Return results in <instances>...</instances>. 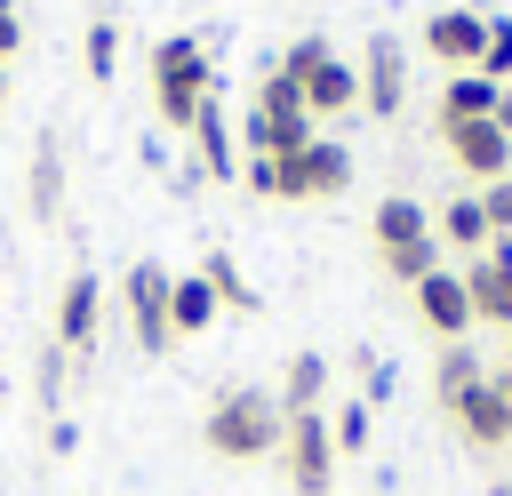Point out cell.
I'll use <instances>...</instances> for the list:
<instances>
[{"mask_svg": "<svg viewBox=\"0 0 512 496\" xmlns=\"http://www.w3.org/2000/svg\"><path fill=\"white\" fill-rule=\"evenodd\" d=\"M280 400L264 392V384H224L216 400H208V416H200V448L216 456V464H264L272 448H280Z\"/></svg>", "mask_w": 512, "mask_h": 496, "instance_id": "cell-1", "label": "cell"}, {"mask_svg": "<svg viewBox=\"0 0 512 496\" xmlns=\"http://www.w3.org/2000/svg\"><path fill=\"white\" fill-rule=\"evenodd\" d=\"M208 96H216V64H208V48H200L192 32L152 40V112H160V128H184V136H192V120H200Z\"/></svg>", "mask_w": 512, "mask_h": 496, "instance_id": "cell-2", "label": "cell"}, {"mask_svg": "<svg viewBox=\"0 0 512 496\" xmlns=\"http://www.w3.org/2000/svg\"><path fill=\"white\" fill-rule=\"evenodd\" d=\"M320 136V120L304 112V88L272 64L264 80H256V104H248V120H240V152H264V160H280V152H304Z\"/></svg>", "mask_w": 512, "mask_h": 496, "instance_id": "cell-3", "label": "cell"}, {"mask_svg": "<svg viewBox=\"0 0 512 496\" xmlns=\"http://www.w3.org/2000/svg\"><path fill=\"white\" fill-rule=\"evenodd\" d=\"M280 72L304 88V112H312V120H344V112L360 104V64H344L320 32L288 40V48H280Z\"/></svg>", "mask_w": 512, "mask_h": 496, "instance_id": "cell-4", "label": "cell"}, {"mask_svg": "<svg viewBox=\"0 0 512 496\" xmlns=\"http://www.w3.org/2000/svg\"><path fill=\"white\" fill-rule=\"evenodd\" d=\"M272 464H280L288 496H328V488H336V464H344V456H336V440H328V416H320V408L288 416V424H280Z\"/></svg>", "mask_w": 512, "mask_h": 496, "instance_id": "cell-5", "label": "cell"}, {"mask_svg": "<svg viewBox=\"0 0 512 496\" xmlns=\"http://www.w3.org/2000/svg\"><path fill=\"white\" fill-rule=\"evenodd\" d=\"M272 200H336V192H352V144H336V136H312L304 152H280L272 160Z\"/></svg>", "mask_w": 512, "mask_h": 496, "instance_id": "cell-6", "label": "cell"}, {"mask_svg": "<svg viewBox=\"0 0 512 496\" xmlns=\"http://www.w3.org/2000/svg\"><path fill=\"white\" fill-rule=\"evenodd\" d=\"M168 280H176V272H168V264H152V256H144V264H128V280H120L128 336H136V352H152V360L176 344V328H168Z\"/></svg>", "mask_w": 512, "mask_h": 496, "instance_id": "cell-7", "label": "cell"}, {"mask_svg": "<svg viewBox=\"0 0 512 496\" xmlns=\"http://www.w3.org/2000/svg\"><path fill=\"white\" fill-rule=\"evenodd\" d=\"M464 296H472V328H504L512 336V232H496L464 264Z\"/></svg>", "mask_w": 512, "mask_h": 496, "instance_id": "cell-8", "label": "cell"}, {"mask_svg": "<svg viewBox=\"0 0 512 496\" xmlns=\"http://www.w3.org/2000/svg\"><path fill=\"white\" fill-rule=\"evenodd\" d=\"M360 104H368L376 120H392V112L408 104V48H400L392 32H376V40L360 48Z\"/></svg>", "mask_w": 512, "mask_h": 496, "instance_id": "cell-9", "label": "cell"}, {"mask_svg": "<svg viewBox=\"0 0 512 496\" xmlns=\"http://www.w3.org/2000/svg\"><path fill=\"white\" fill-rule=\"evenodd\" d=\"M96 328H104V280H96V272H72V280L56 288V336H48V344H64V360H80V352L96 344Z\"/></svg>", "mask_w": 512, "mask_h": 496, "instance_id": "cell-10", "label": "cell"}, {"mask_svg": "<svg viewBox=\"0 0 512 496\" xmlns=\"http://www.w3.org/2000/svg\"><path fill=\"white\" fill-rule=\"evenodd\" d=\"M440 144H448V160H456L472 184L512 176V136H504L496 120H456V128H440Z\"/></svg>", "mask_w": 512, "mask_h": 496, "instance_id": "cell-11", "label": "cell"}, {"mask_svg": "<svg viewBox=\"0 0 512 496\" xmlns=\"http://www.w3.org/2000/svg\"><path fill=\"white\" fill-rule=\"evenodd\" d=\"M448 424H456L472 448H512V392L496 384V368H488V376L448 408Z\"/></svg>", "mask_w": 512, "mask_h": 496, "instance_id": "cell-12", "label": "cell"}, {"mask_svg": "<svg viewBox=\"0 0 512 496\" xmlns=\"http://www.w3.org/2000/svg\"><path fill=\"white\" fill-rule=\"evenodd\" d=\"M416 320H424L440 344H464V336H472V296H464V272H448V264H440V272H424V280H416Z\"/></svg>", "mask_w": 512, "mask_h": 496, "instance_id": "cell-13", "label": "cell"}, {"mask_svg": "<svg viewBox=\"0 0 512 496\" xmlns=\"http://www.w3.org/2000/svg\"><path fill=\"white\" fill-rule=\"evenodd\" d=\"M480 40H488V16H480V8H440V16H424V48H432L448 72H480Z\"/></svg>", "mask_w": 512, "mask_h": 496, "instance_id": "cell-14", "label": "cell"}, {"mask_svg": "<svg viewBox=\"0 0 512 496\" xmlns=\"http://www.w3.org/2000/svg\"><path fill=\"white\" fill-rule=\"evenodd\" d=\"M192 168H200V184L240 176V136H232V120H224V104H216V96H208V104H200V120H192Z\"/></svg>", "mask_w": 512, "mask_h": 496, "instance_id": "cell-15", "label": "cell"}, {"mask_svg": "<svg viewBox=\"0 0 512 496\" xmlns=\"http://www.w3.org/2000/svg\"><path fill=\"white\" fill-rule=\"evenodd\" d=\"M368 232H376V256H408V248H440L432 240V216L408 200V192H384L376 200V216H368Z\"/></svg>", "mask_w": 512, "mask_h": 496, "instance_id": "cell-16", "label": "cell"}, {"mask_svg": "<svg viewBox=\"0 0 512 496\" xmlns=\"http://www.w3.org/2000/svg\"><path fill=\"white\" fill-rule=\"evenodd\" d=\"M24 200H32V216H40V224H56V216H64V136H56V128H40V144H32Z\"/></svg>", "mask_w": 512, "mask_h": 496, "instance_id": "cell-17", "label": "cell"}, {"mask_svg": "<svg viewBox=\"0 0 512 496\" xmlns=\"http://www.w3.org/2000/svg\"><path fill=\"white\" fill-rule=\"evenodd\" d=\"M432 240L440 248H456V256H480L496 232H488V216H480V192H456L440 216H432Z\"/></svg>", "mask_w": 512, "mask_h": 496, "instance_id": "cell-18", "label": "cell"}, {"mask_svg": "<svg viewBox=\"0 0 512 496\" xmlns=\"http://www.w3.org/2000/svg\"><path fill=\"white\" fill-rule=\"evenodd\" d=\"M496 80L488 72H448V88H440V128H456V120H496Z\"/></svg>", "mask_w": 512, "mask_h": 496, "instance_id": "cell-19", "label": "cell"}, {"mask_svg": "<svg viewBox=\"0 0 512 496\" xmlns=\"http://www.w3.org/2000/svg\"><path fill=\"white\" fill-rule=\"evenodd\" d=\"M280 416H304V408H320L328 400V360L320 352H288V368H280Z\"/></svg>", "mask_w": 512, "mask_h": 496, "instance_id": "cell-20", "label": "cell"}, {"mask_svg": "<svg viewBox=\"0 0 512 496\" xmlns=\"http://www.w3.org/2000/svg\"><path fill=\"white\" fill-rule=\"evenodd\" d=\"M208 320H216V288H208L200 272H176V280H168V328H176V336H200Z\"/></svg>", "mask_w": 512, "mask_h": 496, "instance_id": "cell-21", "label": "cell"}, {"mask_svg": "<svg viewBox=\"0 0 512 496\" xmlns=\"http://www.w3.org/2000/svg\"><path fill=\"white\" fill-rule=\"evenodd\" d=\"M480 376H488V368H480V352H472V344H440V360H432V400H440V408H456Z\"/></svg>", "mask_w": 512, "mask_h": 496, "instance_id": "cell-22", "label": "cell"}, {"mask_svg": "<svg viewBox=\"0 0 512 496\" xmlns=\"http://www.w3.org/2000/svg\"><path fill=\"white\" fill-rule=\"evenodd\" d=\"M200 280L216 288V312H256V288H248V272H240L224 248H208V256H200Z\"/></svg>", "mask_w": 512, "mask_h": 496, "instance_id": "cell-23", "label": "cell"}, {"mask_svg": "<svg viewBox=\"0 0 512 496\" xmlns=\"http://www.w3.org/2000/svg\"><path fill=\"white\" fill-rule=\"evenodd\" d=\"M80 64H88V80H112V72H120V24H112V16H96V24H88Z\"/></svg>", "mask_w": 512, "mask_h": 496, "instance_id": "cell-24", "label": "cell"}, {"mask_svg": "<svg viewBox=\"0 0 512 496\" xmlns=\"http://www.w3.org/2000/svg\"><path fill=\"white\" fill-rule=\"evenodd\" d=\"M480 72L496 88H512V16H488V40H480Z\"/></svg>", "mask_w": 512, "mask_h": 496, "instance_id": "cell-25", "label": "cell"}, {"mask_svg": "<svg viewBox=\"0 0 512 496\" xmlns=\"http://www.w3.org/2000/svg\"><path fill=\"white\" fill-rule=\"evenodd\" d=\"M328 440H336V456H360V448H368V400H344V408L328 416Z\"/></svg>", "mask_w": 512, "mask_h": 496, "instance_id": "cell-26", "label": "cell"}, {"mask_svg": "<svg viewBox=\"0 0 512 496\" xmlns=\"http://www.w3.org/2000/svg\"><path fill=\"white\" fill-rule=\"evenodd\" d=\"M480 216H488V232H512V176L480 184Z\"/></svg>", "mask_w": 512, "mask_h": 496, "instance_id": "cell-27", "label": "cell"}, {"mask_svg": "<svg viewBox=\"0 0 512 496\" xmlns=\"http://www.w3.org/2000/svg\"><path fill=\"white\" fill-rule=\"evenodd\" d=\"M240 184H248L256 200H272V184H280V176H272V160H264V152H240Z\"/></svg>", "mask_w": 512, "mask_h": 496, "instance_id": "cell-28", "label": "cell"}, {"mask_svg": "<svg viewBox=\"0 0 512 496\" xmlns=\"http://www.w3.org/2000/svg\"><path fill=\"white\" fill-rule=\"evenodd\" d=\"M24 48V16H16V0H0V64Z\"/></svg>", "mask_w": 512, "mask_h": 496, "instance_id": "cell-29", "label": "cell"}, {"mask_svg": "<svg viewBox=\"0 0 512 496\" xmlns=\"http://www.w3.org/2000/svg\"><path fill=\"white\" fill-rule=\"evenodd\" d=\"M496 128H504V136H512V88H504V96H496Z\"/></svg>", "mask_w": 512, "mask_h": 496, "instance_id": "cell-30", "label": "cell"}, {"mask_svg": "<svg viewBox=\"0 0 512 496\" xmlns=\"http://www.w3.org/2000/svg\"><path fill=\"white\" fill-rule=\"evenodd\" d=\"M496 384H504V392H512V344H504V360H496Z\"/></svg>", "mask_w": 512, "mask_h": 496, "instance_id": "cell-31", "label": "cell"}, {"mask_svg": "<svg viewBox=\"0 0 512 496\" xmlns=\"http://www.w3.org/2000/svg\"><path fill=\"white\" fill-rule=\"evenodd\" d=\"M0 104H8V64H0Z\"/></svg>", "mask_w": 512, "mask_h": 496, "instance_id": "cell-32", "label": "cell"}, {"mask_svg": "<svg viewBox=\"0 0 512 496\" xmlns=\"http://www.w3.org/2000/svg\"><path fill=\"white\" fill-rule=\"evenodd\" d=\"M496 496H512V488H496Z\"/></svg>", "mask_w": 512, "mask_h": 496, "instance_id": "cell-33", "label": "cell"}]
</instances>
